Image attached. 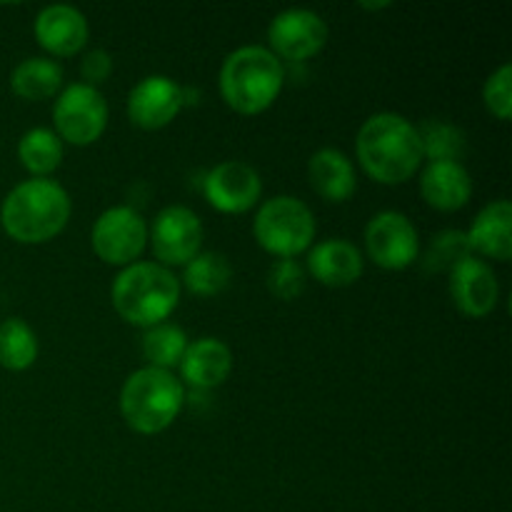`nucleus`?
Masks as SVG:
<instances>
[{"label":"nucleus","mask_w":512,"mask_h":512,"mask_svg":"<svg viewBox=\"0 0 512 512\" xmlns=\"http://www.w3.org/2000/svg\"><path fill=\"white\" fill-rule=\"evenodd\" d=\"M230 370H233V353L218 338H200L195 343H188L183 360H180L183 380L200 390L223 385L228 380Z\"/></svg>","instance_id":"nucleus-18"},{"label":"nucleus","mask_w":512,"mask_h":512,"mask_svg":"<svg viewBox=\"0 0 512 512\" xmlns=\"http://www.w3.org/2000/svg\"><path fill=\"white\" fill-rule=\"evenodd\" d=\"M308 270L320 285L348 288L363 275V255L348 240H323L310 248Z\"/></svg>","instance_id":"nucleus-16"},{"label":"nucleus","mask_w":512,"mask_h":512,"mask_svg":"<svg viewBox=\"0 0 512 512\" xmlns=\"http://www.w3.org/2000/svg\"><path fill=\"white\" fill-rule=\"evenodd\" d=\"M268 288L278 300H295L305 290V270L295 258H280L268 270Z\"/></svg>","instance_id":"nucleus-28"},{"label":"nucleus","mask_w":512,"mask_h":512,"mask_svg":"<svg viewBox=\"0 0 512 512\" xmlns=\"http://www.w3.org/2000/svg\"><path fill=\"white\" fill-rule=\"evenodd\" d=\"M450 295L458 310L468 318H485L493 313L500 298L498 275L485 260L468 255L450 270Z\"/></svg>","instance_id":"nucleus-14"},{"label":"nucleus","mask_w":512,"mask_h":512,"mask_svg":"<svg viewBox=\"0 0 512 512\" xmlns=\"http://www.w3.org/2000/svg\"><path fill=\"white\" fill-rule=\"evenodd\" d=\"M468 245L485 258L508 263L512 255V205L508 200H493L475 215L468 233Z\"/></svg>","instance_id":"nucleus-19"},{"label":"nucleus","mask_w":512,"mask_h":512,"mask_svg":"<svg viewBox=\"0 0 512 512\" xmlns=\"http://www.w3.org/2000/svg\"><path fill=\"white\" fill-rule=\"evenodd\" d=\"M70 208V195L63 185L48 178H30L15 185L3 200L0 223L15 243L40 245L63 233Z\"/></svg>","instance_id":"nucleus-2"},{"label":"nucleus","mask_w":512,"mask_h":512,"mask_svg":"<svg viewBox=\"0 0 512 512\" xmlns=\"http://www.w3.org/2000/svg\"><path fill=\"white\" fill-rule=\"evenodd\" d=\"M285 83L283 63L263 45L233 50L220 68V95L240 115H258L278 100Z\"/></svg>","instance_id":"nucleus-3"},{"label":"nucleus","mask_w":512,"mask_h":512,"mask_svg":"<svg viewBox=\"0 0 512 512\" xmlns=\"http://www.w3.org/2000/svg\"><path fill=\"white\" fill-rule=\"evenodd\" d=\"M205 200L228 215L248 213L263 195V180L253 165L243 160H225L205 175Z\"/></svg>","instance_id":"nucleus-12"},{"label":"nucleus","mask_w":512,"mask_h":512,"mask_svg":"<svg viewBox=\"0 0 512 512\" xmlns=\"http://www.w3.org/2000/svg\"><path fill=\"white\" fill-rule=\"evenodd\" d=\"M260 248L278 258H295L305 253L315 240V215L303 200L278 195L260 205L253 223Z\"/></svg>","instance_id":"nucleus-6"},{"label":"nucleus","mask_w":512,"mask_h":512,"mask_svg":"<svg viewBox=\"0 0 512 512\" xmlns=\"http://www.w3.org/2000/svg\"><path fill=\"white\" fill-rule=\"evenodd\" d=\"M63 85V68L50 58H28L10 73V88L23 100H48Z\"/></svg>","instance_id":"nucleus-21"},{"label":"nucleus","mask_w":512,"mask_h":512,"mask_svg":"<svg viewBox=\"0 0 512 512\" xmlns=\"http://www.w3.org/2000/svg\"><path fill=\"white\" fill-rule=\"evenodd\" d=\"M233 270L225 255L220 253H198L185 265L183 283L198 298H213L228 288Z\"/></svg>","instance_id":"nucleus-23"},{"label":"nucleus","mask_w":512,"mask_h":512,"mask_svg":"<svg viewBox=\"0 0 512 512\" xmlns=\"http://www.w3.org/2000/svg\"><path fill=\"white\" fill-rule=\"evenodd\" d=\"M420 135V145H423V158L430 163H443V160H453L460 163L465 153V133L455 125L443 123V120H425V123L415 125Z\"/></svg>","instance_id":"nucleus-25"},{"label":"nucleus","mask_w":512,"mask_h":512,"mask_svg":"<svg viewBox=\"0 0 512 512\" xmlns=\"http://www.w3.org/2000/svg\"><path fill=\"white\" fill-rule=\"evenodd\" d=\"M183 383L170 370L140 368L120 390V413L128 428L140 435L168 430L183 408Z\"/></svg>","instance_id":"nucleus-5"},{"label":"nucleus","mask_w":512,"mask_h":512,"mask_svg":"<svg viewBox=\"0 0 512 512\" xmlns=\"http://www.w3.org/2000/svg\"><path fill=\"white\" fill-rule=\"evenodd\" d=\"M38 358V338L25 320L10 318L0 325V365L5 370H28Z\"/></svg>","instance_id":"nucleus-24"},{"label":"nucleus","mask_w":512,"mask_h":512,"mask_svg":"<svg viewBox=\"0 0 512 512\" xmlns=\"http://www.w3.org/2000/svg\"><path fill=\"white\" fill-rule=\"evenodd\" d=\"M185 105V88L168 75H148L128 95L130 123L143 130H160L178 118Z\"/></svg>","instance_id":"nucleus-13"},{"label":"nucleus","mask_w":512,"mask_h":512,"mask_svg":"<svg viewBox=\"0 0 512 512\" xmlns=\"http://www.w3.org/2000/svg\"><path fill=\"white\" fill-rule=\"evenodd\" d=\"M80 70H83V78L88 80V85L95 88V83H103L110 70H113V58L105 50H90L83 58V68Z\"/></svg>","instance_id":"nucleus-30"},{"label":"nucleus","mask_w":512,"mask_h":512,"mask_svg":"<svg viewBox=\"0 0 512 512\" xmlns=\"http://www.w3.org/2000/svg\"><path fill=\"white\" fill-rule=\"evenodd\" d=\"M308 180L310 188L328 203H343L358 188L353 163L338 148H323L310 158Z\"/></svg>","instance_id":"nucleus-20"},{"label":"nucleus","mask_w":512,"mask_h":512,"mask_svg":"<svg viewBox=\"0 0 512 512\" xmlns=\"http://www.w3.org/2000/svg\"><path fill=\"white\" fill-rule=\"evenodd\" d=\"M268 40H270V53L275 58L293 60H308L313 55H318L320 50L328 43V25L313 10L303 8H290L283 10L273 18L268 28Z\"/></svg>","instance_id":"nucleus-11"},{"label":"nucleus","mask_w":512,"mask_h":512,"mask_svg":"<svg viewBox=\"0 0 512 512\" xmlns=\"http://www.w3.org/2000/svg\"><path fill=\"white\" fill-rule=\"evenodd\" d=\"M110 295L125 323L153 328L178 305L180 280L158 263H133L115 278Z\"/></svg>","instance_id":"nucleus-4"},{"label":"nucleus","mask_w":512,"mask_h":512,"mask_svg":"<svg viewBox=\"0 0 512 512\" xmlns=\"http://www.w3.org/2000/svg\"><path fill=\"white\" fill-rule=\"evenodd\" d=\"M365 250L380 268L405 270L418 258V230L403 213L385 210L365 225Z\"/></svg>","instance_id":"nucleus-9"},{"label":"nucleus","mask_w":512,"mask_h":512,"mask_svg":"<svg viewBox=\"0 0 512 512\" xmlns=\"http://www.w3.org/2000/svg\"><path fill=\"white\" fill-rule=\"evenodd\" d=\"M485 108L498 120H510L512 113V65L505 63L495 70L483 88Z\"/></svg>","instance_id":"nucleus-29"},{"label":"nucleus","mask_w":512,"mask_h":512,"mask_svg":"<svg viewBox=\"0 0 512 512\" xmlns=\"http://www.w3.org/2000/svg\"><path fill=\"white\" fill-rule=\"evenodd\" d=\"M420 193L425 203L443 213H453L468 205L473 195V180L460 163L443 160V163H428L420 175Z\"/></svg>","instance_id":"nucleus-17"},{"label":"nucleus","mask_w":512,"mask_h":512,"mask_svg":"<svg viewBox=\"0 0 512 512\" xmlns=\"http://www.w3.org/2000/svg\"><path fill=\"white\" fill-rule=\"evenodd\" d=\"M355 150L365 173L383 185L405 183L423 163L418 128L398 113H378L365 120Z\"/></svg>","instance_id":"nucleus-1"},{"label":"nucleus","mask_w":512,"mask_h":512,"mask_svg":"<svg viewBox=\"0 0 512 512\" xmlns=\"http://www.w3.org/2000/svg\"><path fill=\"white\" fill-rule=\"evenodd\" d=\"M55 135L70 145H93L108 125V103L88 83H73L60 93L53 108Z\"/></svg>","instance_id":"nucleus-7"},{"label":"nucleus","mask_w":512,"mask_h":512,"mask_svg":"<svg viewBox=\"0 0 512 512\" xmlns=\"http://www.w3.org/2000/svg\"><path fill=\"white\" fill-rule=\"evenodd\" d=\"M88 20L73 5H48L35 18V38L40 48L55 58H70L88 43Z\"/></svg>","instance_id":"nucleus-15"},{"label":"nucleus","mask_w":512,"mask_h":512,"mask_svg":"<svg viewBox=\"0 0 512 512\" xmlns=\"http://www.w3.org/2000/svg\"><path fill=\"white\" fill-rule=\"evenodd\" d=\"M185 348H188V338L178 325L160 323L148 328L143 338V353L150 360V368L170 370L180 365Z\"/></svg>","instance_id":"nucleus-26"},{"label":"nucleus","mask_w":512,"mask_h":512,"mask_svg":"<svg viewBox=\"0 0 512 512\" xmlns=\"http://www.w3.org/2000/svg\"><path fill=\"white\" fill-rule=\"evenodd\" d=\"M95 255L108 265H133L148 245V225L138 210L128 205L110 208L95 220L90 233Z\"/></svg>","instance_id":"nucleus-8"},{"label":"nucleus","mask_w":512,"mask_h":512,"mask_svg":"<svg viewBox=\"0 0 512 512\" xmlns=\"http://www.w3.org/2000/svg\"><path fill=\"white\" fill-rule=\"evenodd\" d=\"M155 258L165 265H188L203 245V223L185 205H168L148 233Z\"/></svg>","instance_id":"nucleus-10"},{"label":"nucleus","mask_w":512,"mask_h":512,"mask_svg":"<svg viewBox=\"0 0 512 512\" xmlns=\"http://www.w3.org/2000/svg\"><path fill=\"white\" fill-rule=\"evenodd\" d=\"M473 253L468 245V235L463 230H443L430 243L428 255H425V268L443 273V270H453L460 260H465Z\"/></svg>","instance_id":"nucleus-27"},{"label":"nucleus","mask_w":512,"mask_h":512,"mask_svg":"<svg viewBox=\"0 0 512 512\" xmlns=\"http://www.w3.org/2000/svg\"><path fill=\"white\" fill-rule=\"evenodd\" d=\"M18 158L30 175L45 178L63 160V140L50 128H33L20 138Z\"/></svg>","instance_id":"nucleus-22"},{"label":"nucleus","mask_w":512,"mask_h":512,"mask_svg":"<svg viewBox=\"0 0 512 512\" xmlns=\"http://www.w3.org/2000/svg\"><path fill=\"white\" fill-rule=\"evenodd\" d=\"M388 0H383V3H360V8H365V10H383V8H388Z\"/></svg>","instance_id":"nucleus-31"}]
</instances>
